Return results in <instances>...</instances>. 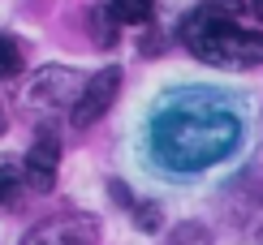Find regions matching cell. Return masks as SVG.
Returning a JSON list of instances; mask_svg holds the SVG:
<instances>
[{
  "instance_id": "obj_4",
  "label": "cell",
  "mask_w": 263,
  "mask_h": 245,
  "mask_svg": "<svg viewBox=\"0 0 263 245\" xmlns=\"http://www.w3.org/2000/svg\"><path fill=\"white\" fill-rule=\"evenodd\" d=\"M117 91H121V69H104L95 77H86V91L73 104V125H95L108 108H112Z\"/></svg>"
},
{
  "instance_id": "obj_7",
  "label": "cell",
  "mask_w": 263,
  "mask_h": 245,
  "mask_svg": "<svg viewBox=\"0 0 263 245\" xmlns=\"http://www.w3.org/2000/svg\"><path fill=\"white\" fill-rule=\"evenodd\" d=\"M108 9L125 26H142V22H151V13H156V0H108Z\"/></svg>"
},
{
  "instance_id": "obj_3",
  "label": "cell",
  "mask_w": 263,
  "mask_h": 245,
  "mask_svg": "<svg viewBox=\"0 0 263 245\" xmlns=\"http://www.w3.org/2000/svg\"><path fill=\"white\" fill-rule=\"evenodd\" d=\"M95 241H100L95 215H57L22 237V245H95Z\"/></svg>"
},
{
  "instance_id": "obj_13",
  "label": "cell",
  "mask_w": 263,
  "mask_h": 245,
  "mask_svg": "<svg viewBox=\"0 0 263 245\" xmlns=\"http://www.w3.org/2000/svg\"><path fill=\"white\" fill-rule=\"evenodd\" d=\"M0 129H5V108H0Z\"/></svg>"
},
{
  "instance_id": "obj_9",
  "label": "cell",
  "mask_w": 263,
  "mask_h": 245,
  "mask_svg": "<svg viewBox=\"0 0 263 245\" xmlns=\"http://www.w3.org/2000/svg\"><path fill=\"white\" fill-rule=\"evenodd\" d=\"M22 43L17 39H9V35H0V77H17L22 73Z\"/></svg>"
},
{
  "instance_id": "obj_2",
  "label": "cell",
  "mask_w": 263,
  "mask_h": 245,
  "mask_svg": "<svg viewBox=\"0 0 263 245\" xmlns=\"http://www.w3.org/2000/svg\"><path fill=\"white\" fill-rule=\"evenodd\" d=\"M181 39L199 60L220 65V69H255V65H263V35L259 30H242L229 17L207 13V9L181 26Z\"/></svg>"
},
{
  "instance_id": "obj_5",
  "label": "cell",
  "mask_w": 263,
  "mask_h": 245,
  "mask_svg": "<svg viewBox=\"0 0 263 245\" xmlns=\"http://www.w3.org/2000/svg\"><path fill=\"white\" fill-rule=\"evenodd\" d=\"M86 91V82L78 73H65V69H43L35 77V86H30V95L39 99V104H57V108H69V99L78 104Z\"/></svg>"
},
{
  "instance_id": "obj_10",
  "label": "cell",
  "mask_w": 263,
  "mask_h": 245,
  "mask_svg": "<svg viewBox=\"0 0 263 245\" xmlns=\"http://www.w3.org/2000/svg\"><path fill=\"white\" fill-rule=\"evenodd\" d=\"M168 245H212V237H207V228H199V224H181V228H173Z\"/></svg>"
},
{
  "instance_id": "obj_6",
  "label": "cell",
  "mask_w": 263,
  "mask_h": 245,
  "mask_svg": "<svg viewBox=\"0 0 263 245\" xmlns=\"http://www.w3.org/2000/svg\"><path fill=\"white\" fill-rule=\"evenodd\" d=\"M57 159H61V147L52 133H43V138H35V147H30L26 155V176L35 189H52V176H57Z\"/></svg>"
},
{
  "instance_id": "obj_8",
  "label": "cell",
  "mask_w": 263,
  "mask_h": 245,
  "mask_svg": "<svg viewBox=\"0 0 263 245\" xmlns=\"http://www.w3.org/2000/svg\"><path fill=\"white\" fill-rule=\"evenodd\" d=\"M91 39L100 43V48H108V43L117 39V13L112 9H91Z\"/></svg>"
},
{
  "instance_id": "obj_12",
  "label": "cell",
  "mask_w": 263,
  "mask_h": 245,
  "mask_svg": "<svg viewBox=\"0 0 263 245\" xmlns=\"http://www.w3.org/2000/svg\"><path fill=\"white\" fill-rule=\"evenodd\" d=\"M9 189H13V172H0V198H9Z\"/></svg>"
},
{
  "instance_id": "obj_1",
  "label": "cell",
  "mask_w": 263,
  "mask_h": 245,
  "mask_svg": "<svg viewBox=\"0 0 263 245\" xmlns=\"http://www.w3.org/2000/svg\"><path fill=\"white\" fill-rule=\"evenodd\" d=\"M237 142H242V120L220 99L207 95H181L151 120L156 159L177 172H199L207 164H220L224 155H233Z\"/></svg>"
},
{
  "instance_id": "obj_11",
  "label": "cell",
  "mask_w": 263,
  "mask_h": 245,
  "mask_svg": "<svg viewBox=\"0 0 263 245\" xmlns=\"http://www.w3.org/2000/svg\"><path fill=\"white\" fill-rule=\"evenodd\" d=\"M207 5V13H216V17H233L237 9H242V0H203Z\"/></svg>"
}]
</instances>
